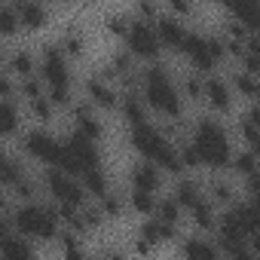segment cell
<instances>
[{
    "label": "cell",
    "mask_w": 260,
    "mask_h": 260,
    "mask_svg": "<svg viewBox=\"0 0 260 260\" xmlns=\"http://www.w3.org/2000/svg\"><path fill=\"white\" fill-rule=\"evenodd\" d=\"M132 147L144 156V159H150V162H156L159 169H166V172H181L184 169V159H181V150H175V144L166 138V132H159L156 125H150V122H135L132 125Z\"/></svg>",
    "instance_id": "obj_1"
},
{
    "label": "cell",
    "mask_w": 260,
    "mask_h": 260,
    "mask_svg": "<svg viewBox=\"0 0 260 260\" xmlns=\"http://www.w3.org/2000/svg\"><path fill=\"white\" fill-rule=\"evenodd\" d=\"M193 147L202 159V166L208 169H226L233 166V150H230V138L223 132V125L214 119H199L193 128Z\"/></svg>",
    "instance_id": "obj_2"
},
{
    "label": "cell",
    "mask_w": 260,
    "mask_h": 260,
    "mask_svg": "<svg viewBox=\"0 0 260 260\" xmlns=\"http://www.w3.org/2000/svg\"><path fill=\"white\" fill-rule=\"evenodd\" d=\"M141 95L147 101L150 110L162 113L166 119H178L184 113V104H181V95L172 83V77L166 74V68L153 64L147 74H144V83H141Z\"/></svg>",
    "instance_id": "obj_3"
},
{
    "label": "cell",
    "mask_w": 260,
    "mask_h": 260,
    "mask_svg": "<svg viewBox=\"0 0 260 260\" xmlns=\"http://www.w3.org/2000/svg\"><path fill=\"white\" fill-rule=\"evenodd\" d=\"M40 74H43V86L46 95L52 98L55 107H68L74 92H71V68H68V55L61 46H46L43 58H40Z\"/></svg>",
    "instance_id": "obj_4"
},
{
    "label": "cell",
    "mask_w": 260,
    "mask_h": 260,
    "mask_svg": "<svg viewBox=\"0 0 260 260\" xmlns=\"http://www.w3.org/2000/svg\"><path fill=\"white\" fill-rule=\"evenodd\" d=\"M10 217H13L16 233H22L28 239H55L58 236V223H61V214L55 208L37 205V202L19 205L16 211H10Z\"/></svg>",
    "instance_id": "obj_5"
},
{
    "label": "cell",
    "mask_w": 260,
    "mask_h": 260,
    "mask_svg": "<svg viewBox=\"0 0 260 260\" xmlns=\"http://www.w3.org/2000/svg\"><path fill=\"white\" fill-rule=\"evenodd\" d=\"M55 169H64L68 175H77V178H83V175L92 172V169H101L98 141L86 138L83 132H74L71 141L61 144V156H58V166H55Z\"/></svg>",
    "instance_id": "obj_6"
},
{
    "label": "cell",
    "mask_w": 260,
    "mask_h": 260,
    "mask_svg": "<svg viewBox=\"0 0 260 260\" xmlns=\"http://www.w3.org/2000/svg\"><path fill=\"white\" fill-rule=\"evenodd\" d=\"M46 190L58 205H74V208H83L86 193H89L77 181V175H68L64 169H55V166H49V172H46Z\"/></svg>",
    "instance_id": "obj_7"
},
{
    "label": "cell",
    "mask_w": 260,
    "mask_h": 260,
    "mask_svg": "<svg viewBox=\"0 0 260 260\" xmlns=\"http://www.w3.org/2000/svg\"><path fill=\"white\" fill-rule=\"evenodd\" d=\"M125 43H128V52H132L135 58H141V61H156L159 49H162V40H159L156 28L147 25V19L132 22V28H128V34H125Z\"/></svg>",
    "instance_id": "obj_8"
},
{
    "label": "cell",
    "mask_w": 260,
    "mask_h": 260,
    "mask_svg": "<svg viewBox=\"0 0 260 260\" xmlns=\"http://www.w3.org/2000/svg\"><path fill=\"white\" fill-rule=\"evenodd\" d=\"M22 147H25V153H28L31 159L46 162V166H58L61 144H58L49 132H43V128H34V132H28V135L22 138Z\"/></svg>",
    "instance_id": "obj_9"
},
{
    "label": "cell",
    "mask_w": 260,
    "mask_h": 260,
    "mask_svg": "<svg viewBox=\"0 0 260 260\" xmlns=\"http://www.w3.org/2000/svg\"><path fill=\"white\" fill-rule=\"evenodd\" d=\"M181 52L190 58V64H193L196 71H211V68H217V58H214V52H211V43H208V37L187 34V40H184Z\"/></svg>",
    "instance_id": "obj_10"
},
{
    "label": "cell",
    "mask_w": 260,
    "mask_h": 260,
    "mask_svg": "<svg viewBox=\"0 0 260 260\" xmlns=\"http://www.w3.org/2000/svg\"><path fill=\"white\" fill-rule=\"evenodd\" d=\"M0 257H7V260H31L34 257V245L28 242V236H22L16 230H7V233H0Z\"/></svg>",
    "instance_id": "obj_11"
},
{
    "label": "cell",
    "mask_w": 260,
    "mask_h": 260,
    "mask_svg": "<svg viewBox=\"0 0 260 260\" xmlns=\"http://www.w3.org/2000/svg\"><path fill=\"white\" fill-rule=\"evenodd\" d=\"M251 34H260V0H220Z\"/></svg>",
    "instance_id": "obj_12"
},
{
    "label": "cell",
    "mask_w": 260,
    "mask_h": 260,
    "mask_svg": "<svg viewBox=\"0 0 260 260\" xmlns=\"http://www.w3.org/2000/svg\"><path fill=\"white\" fill-rule=\"evenodd\" d=\"M13 7H16L19 19H22V28H28V31H40L49 22V13H46V7L40 0H16Z\"/></svg>",
    "instance_id": "obj_13"
},
{
    "label": "cell",
    "mask_w": 260,
    "mask_h": 260,
    "mask_svg": "<svg viewBox=\"0 0 260 260\" xmlns=\"http://www.w3.org/2000/svg\"><path fill=\"white\" fill-rule=\"evenodd\" d=\"M156 34H159V40H162V46H169V49H178L181 52V46H184V40H187V28L175 19V16H159L156 19Z\"/></svg>",
    "instance_id": "obj_14"
},
{
    "label": "cell",
    "mask_w": 260,
    "mask_h": 260,
    "mask_svg": "<svg viewBox=\"0 0 260 260\" xmlns=\"http://www.w3.org/2000/svg\"><path fill=\"white\" fill-rule=\"evenodd\" d=\"M86 92H89V101L95 104V107H101V110H116L119 107V95H116V89L107 83V80H89V86H86Z\"/></svg>",
    "instance_id": "obj_15"
},
{
    "label": "cell",
    "mask_w": 260,
    "mask_h": 260,
    "mask_svg": "<svg viewBox=\"0 0 260 260\" xmlns=\"http://www.w3.org/2000/svg\"><path fill=\"white\" fill-rule=\"evenodd\" d=\"M159 184H162V175H159V166L156 162H150V159H144V162H138L135 169H132V187H138V190H159Z\"/></svg>",
    "instance_id": "obj_16"
},
{
    "label": "cell",
    "mask_w": 260,
    "mask_h": 260,
    "mask_svg": "<svg viewBox=\"0 0 260 260\" xmlns=\"http://www.w3.org/2000/svg\"><path fill=\"white\" fill-rule=\"evenodd\" d=\"M205 101H208V107H211V110H220V113H226V110H230V104H233L230 86H226L220 77H211V80L205 83Z\"/></svg>",
    "instance_id": "obj_17"
},
{
    "label": "cell",
    "mask_w": 260,
    "mask_h": 260,
    "mask_svg": "<svg viewBox=\"0 0 260 260\" xmlns=\"http://www.w3.org/2000/svg\"><path fill=\"white\" fill-rule=\"evenodd\" d=\"M19 125H22V110L16 104V95L4 98V101H0V132H4L7 138H13L19 132Z\"/></svg>",
    "instance_id": "obj_18"
},
{
    "label": "cell",
    "mask_w": 260,
    "mask_h": 260,
    "mask_svg": "<svg viewBox=\"0 0 260 260\" xmlns=\"http://www.w3.org/2000/svg\"><path fill=\"white\" fill-rule=\"evenodd\" d=\"M74 119H77V132H83V135L92 138V141H101L104 125L92 116V110H89L86 104H74Z\"/></svg>",
    "instance_id": "obj_19"
},
{
    "label": "cell",
    "mask_w": 260,
    "mask_h": 260,
    "mask_svg": "<svg viewBox=\"0 0 260 260\" xmlns=\"http://www.w3.org/2000/svg\"><path fill=\"white\" fill-rule=\"evenodd\" d=\"M119 110H122V116L128 119V122H147V101H144V95L138 98V95H125L122 101H119Z\"/></svg>",
    "instance_id": "obj_20"
},
{
    "label": "cell",
    "mask_w": 260,
    "mask_h": 260,
    "mask_svg": "<svg viewBox=\"0 0 260 260\" xmlns=\"http://www.w3.org/2000/svg\"><path fill=\"white\" fill-rule=\"evenodd\" d=\"M190 211H193V220H196V226H199V230H217V211H214V205H211V202L199 199Z\"/></svg>",
    "instance_id": "obj_21"
},
{
    "label": "cell",
    "mask_w": 260,
    "mask_h": 260,
    "mask_svg": "<svg viewBox=\"0 0 260 260\" xmlns=\"http://www.w3.org/2000/svg\"><path fill=\"white\" fill-rule=\"evenodd\" d=\"M128 205H132L138 214H156V199H153V190H138L132 187V193H128Z\"/></svg>",
    "instance_id": "obj_22"
},
{
    "label": "cell",
    "mask_w": 260,
    "mask_h": 260,
    "mask_svg": "<svg viewBox=\"0 0 260 260\" xmlns=\"http://www.w3.org/2000/svg\"><path fill=\"white\" fill-rule=\"evenodd\" d=\"M187 257H217L220 254V245H211V242H205V239H199V236H193V239H187L184 242V248H181Z\"/></svg>",
    "instance_id": "obj_23"
},
{
    "label": "cell",
    "mask_w": 260,
    "mask_h": 260,
    "mask_svg": "<svg viewBox=\"0 0 260 260\" xmlns=\"http://www.w3.org/2000/svg\"><path fill=\"white\" fill-rule=\"evenodd\" d=\"M83 187L92 193V196H107V175L101 172V169H92V172H86L83 175Z\"/></svg>",
    "instance_id": "obj_24"
},
{
    "label": "cell",
    "mask_w": 260,
    "mask_h": 260,
    "mask_svg": "<svg viewBox=\"0 0 260 260\" xmlns=\"http://www.w3.org/2000/svg\"><path fill=\"white\" fill-rule=\"evenodd\" d=\"M175 199H178L184 208H193V205L202 199L199 184H196V181H181V184H178V190H175Z\"/></svg>",
    "instance_id": "obj_25"
},
{
    "label": "cell",
    "mask_w": 260,
    "mask_h": 260,
    "mask_svg": "<svg viewBox=\"0 0 260 260\" xmlns=\"http://www.w3.org/2000/svg\"><path fill=\"white\" fill-rule=\"evenodd\" d=\"M233 86H236V92H239V95H245V98H254V95L260 92V83H257V80H254V74H248V71L236 74V77H233Z\"/></svg>",
    "instance_id": "obj_26"
},
{
    "label": "cell",
    "mask_w": 260,
    "mask_h": 260,
    "mask_svg": "<svg viewBox=\"0 0 260 260\" xmlns=\"http://www.w3.org/2000/svg\"><path fill=\"white\" fill-rule=\"evenodd\" d=\"M22 181H25V169H22L13 156H7V159H4V187L13 190V187L22 184Z\"/></svg>",
    "instance_id": "obj_27"
},
{
    "label": "cell",
    "mask_w": 260,
    "mask_h": 260,
    "mask_svg": "<svg viewBox=\"0 0 260 260\" xmlns=\"http://www.w3.org/2000/svg\"><path fill=\"white\" fill-rule=\"evenodd\" d=\"M181 208H184V205H181L178 199H166V202H159V205H156V217L175 226V223L181 220Z\"/></svg>",
    "instance_id": "obj_28"
},
{
    "label": "cell",
    "mask_w": 260,
    "mask_h": 260,
    "mask_svg": "<svg viewBox=\"0 0 260 260\" xmlns=\"http://www.w3.org/2000/svg\"><path fill=\"white\" fill-rule=\"evenodd\" d=\"M10 71L19 74L22 80H25V77H34V58H31L28 52H16V55L10 58Z\"/></svg>",
    "instance_id": "obj_29"
},
{
    "label": "cell",
    "mask_w": 260,
    "mask_h": 260,
    "mask_svg": "<svg viewBox=\"0 0 260 260\" xmlns=\"http://www.w3.org/2000/svg\"><path fill=\"white\" fill-rule=\"evenodd\" d=\"M28 104H31V113H34L40 122H49V119H52L55 104H52V98H49V95H40V98H34V101H28Z\"/></svg>",
    "instance_id": "obj_30"
},
{
    "label": "cell",
    "mask_w": 260,
    "mask_h": 260,
    "mask_svg": "<svg viewBox=\"0 0 260 260\" xmlns=\"http://www.w3.org/2000/svg\"><path fill=\"white\" fill-rule=\"evenodd\" d=\"M0 19H4V34H7V37H16V34H19L22 19H19V13H16V7H13V4H10V7H4Z\"/></svg>",
    "instance_id": "obj_31"
},
{
    "label": "cell",
    "mask_w": 260,
    "mask_h": 260,
    "mask_svg": "<svg viewBox=\"0 0 260 260\" xmlns=\"http://www.w3.org/2000/svg\"><path fill=\"white\" fill-rule=\"evenodd\" d=\"M61 49H64L68 58H80V55H83V37H80L77 31H68V34L61 37Z\"/></svg>",
    "instance_id": "obj_32"
},
{
    "label": "cell",
    "mask_w": 260,
    "mask_h": 260,
    "mask_svg": "<svg viewBox=\"0 0 260 260\" xmlns=\"http://www.w3.org/2000/svg\"><path fill=\"white\" fill-rule=\"evenodd\" d=\"M257 162H260V159H257V153L251 150V153H239V156L233 159V169H236L239 175H248V178H251V175L257 172Z\"/></svg>",
    "instance_id": "obj_33"
},
{
    "label": "cell",
    "mask_w": 260,
    "mask_h": 260,
    "mask_svg": "<svg viewBox=\"0 0 260 260\" xmlns=\"http://www.w3.org/2000/svg\"><path fill=\"white\" fill-rule=\"evenodd\" d=\"M128 28H132V22L122 19V16H110V19H107V31H110L113 37H122V40H125Z\"/></svg>",
    "instance_id": "obj_34"
},
{
    "label": "cell",
    "mask_w": 260,
    "mask_h": 260,
    "mask_svg": "<svg viewBox=\"0 0 260 260\" xmlns=\"http://www.w3.org/2000/svg\"><path fill=\"white\" fill-rule=\"evenodd\" d=\"M22 95H25L28 101H34V98H40V95H46V92H43V86H40L34 77H25V80H22Z\"/></svg>",
    "instance_id": "obj_35"
},
{
    "label": "cell",
    "mask_w": 260,
    "mask_h": 260,
    "mask_svg": "<svg viewBox=\"0 0 260 260\" xmlns=\"http://www.w3.org/2000/svg\"><path fill=\"white\" fill-rule=\"evenodd\" d=\"M184 92H187V98H205V83L199 77H190L184 83Z\"/></svg>",
    "instance_id": "obj_36"
},
{
    "label": "cell",
    "mask_w": 260,
    "mask_h": 260,
    "mask_svg": "<svg viewBox=\"0 0 260 260\" xmlns=\"http://www.w3.org/2000/svg\"><path fill=\"white\" fill-rule=\"evenodd\" d=\"M211 196H214L217 202H230V199H233V190H230L226 181H211Z\"/></svg>",
    "instance_id": "obj_37"
},
{
    "label": "cell",
    "mask_w": 260,
    "mask_h": 260,
    "mask_svg": "<svg viewBox=\"0 0 260 260\" xmlns=\"http://www.w3.org/2000/svg\"><path fill=\"white\" fill-rule=\"evenodd\" d=\"M138 16L141 19H159V4L156 0H138Z\"/></svg>",
    "instance_id": "obj_38"
},
{
    "label": "cell",
    "mask_w": 260,
    "mask_h": 260,
    "mask_svg": "<svg viewBox=\"0 0 260 260\" xmlns=\"http://www.w3.org/2000/svg\"><path fill=\"white\" fill-rule=\"evenodd\" d=\"M68 257H83V245L71 236V233H64V248H61Z\"/></svg>",
    "instance_id": "obj_39"
},
{
    "label": "cell",
    "mask_w": 260,
    "mask_h": 260,
    "mask_svg": "<svg viewBox=\"0 0 260 260\" xmlns=\"http://www.w3.org/2000/svg\"><path fill=\"white\" fill-rule=\"evenodd\" d=\"M101 208H104V214H107V217H119V214H122V211H119L122 205H119L113 196H101Z\"/></svg>",
    "instance_id": "obj_40"
},
{
    "label": "cell",
    "mask_w": 260,
    "mask_h": 260,
    "mask_svg": "<svg viewBox=\"0 0 260 260\" xmlns=\"http://www.w3.org/2000/svg\"><path fill=\"white\" fill-rule=\"evenodd\" d=\"M169 7H172V16H190L193 13L190 0H169Z\"/></svg>",
    "instance_id": "obj_41"
},
{
    "label": "cell",
    "mask_w": 260,
    "mask_h": 260,
    "mask_svg": "<svg viewBox=\"0 0 260 260\" xmlns=\"http://www.w3.org/2000/svg\"><path fill=\"white\" fill-rule=\"evenodd\" d=\"M251 196H254V199H260V175H257V172L251 175Z\"/></svg>",
    "instance_id": "obj_42"
},
{
    "label": "cell",
    "mask_w": 260,
    "mask_h": 260,
    "mask_svg": "<svg viewBox=\"0 0 260 260\" xmlns=\"http://www.w3.org/2000/svg\"><path fill=\"white\" fill-rule=\"evenodd\" d=\"M251 251H254V254L260 257V230H257V233L251 236Z\"/></svg>",
    "instance_id": "obj_43"
},
{
    "label": "cell",
    "mask_w": 260,
    "mask_h": 260,
    "mask_svg": "<svg viewBox=\"0 0 260 260\" xmlns=\"http://www.w3.org/2000/svg\"><path fill=\"white\" fill-rule=\"evenodd\" d=\"M254 153H257V159H260V144H257V147H254Z\"/></svg>",
    "instance_id": "obj_44"
},
{
    "label": "cell",
    "mask_w": 260,
    "mask_h": 260,
    "mask_svg": "<svg viewBox=\"0 0 260 260\" xmlns=\"http://www.w3.org/2000/svg\"><path fill=\"white\" fill-rule=\"evenodd\" d=\"M52 4H61V0H52Z\"/></svg>",
    "instance_id": "obj_45"
},
{
    "label": "cell",
    "mask_w": 260,
    "mask_h": 260,
    "mask_svg": "<svg viewBox=\"0 0 260 260\" xmlns=\"http://www.w3.org/2000/svg\"><path fill=\"white\" fill-rule=\"evenodd\" d=\"M257 95H260V92H257Z\"/></svg>",
    "instance_id": "obj_46"
}]
</instances>
